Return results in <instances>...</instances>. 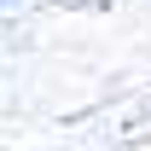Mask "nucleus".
Masks as SVG:
<instances>
[{
  "mask_svg": "<svg viewBox=\"0 0 151 151\" xmlns=\"http://www.w3.org/2000/svg\"><path fill=\"white\" fill-rule=\"evenodd\" d=\"M0 6H6V0H0Z\"/></svg>",
  "mask_w": 151,
  "mask_h": 151,
  "instance_id": "obj_1",
  "label": "nucleus"
}]
</instances>
